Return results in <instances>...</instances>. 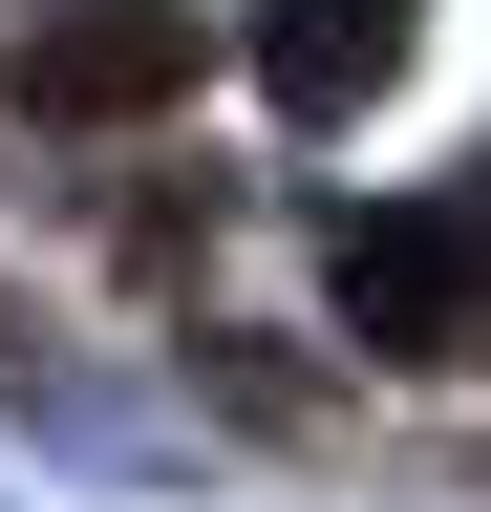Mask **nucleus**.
Returning <instances> with one entry per match:
<instances>
[{
	"mask_svg": "<svg viewBox=\"0 0 491 512\" xmlns=\"http://www.w3.org/2000/svg\"><path fill=\"white\" fill-rule=\"evenodd\" d=\"M385 64H406V0H257V86H278L299 128L385 107Z\"/></svg>",
	"mask_w": 491,
	"mask_h": 512,
	"instance_id": "3",
	"label": "nucleus"
},
{
	"mask_svg": "<svg viewBox=\"0 0 491 512\" xmlns=\"http://www.w3.org/2000/svg\"><path fill=\"white\" fill-rule=\"evenodd\" d=\"M342 320L385 363H491V171L427 214H342Z\"/></svg>",
	"mask_w": 491,
	"mask_h": 512,
	"instance_id": "1",
	"label": "nucleus"
},
{
	"mask_svg": "<svg viewBox=\"0 0 491 512\" xmlns=\"http://www.w3.org/2000/svg\"><path fill=\"white\" fill-rule=\"evenodd\" d=\"M171 86H193V0H86V22L22 43V107H43V128H129V107H171Z\"/></svg>",
	"mask_w": 491,
	"mask_h": 512,
	"instance_id": "2",
	"label": "nucleus"
}]
</instances>
